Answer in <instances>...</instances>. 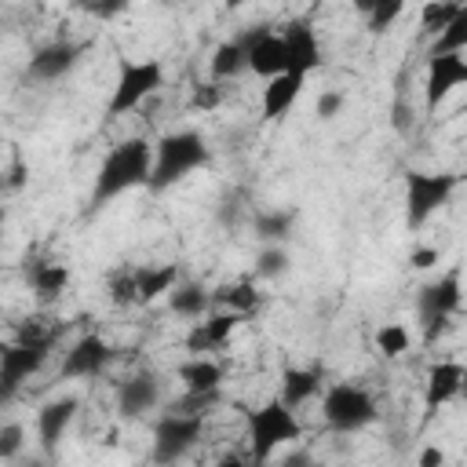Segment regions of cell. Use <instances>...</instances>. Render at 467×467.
Returning a JSON list of instances; mask_svg holds the SVG:
<instances>
[{
  "label": "cell",
  "mask_w": 467,
  "mask_h": 467,
  "mask_svg": "<svg viewBox=\"0 0 467 467\" xmlns=\"http://www.w3.org/2000/svg\"><path fill=\"white\" fill-rule=\"evenodd\" d=\"M303 434L299 420H296V409L285 405L281 398L259 405L248 412V441H252V460H266L274 456V449L296 441Z\"/></svg>",
  "instance_id": "obj_3"
},
{
  "label": "cell",
  "mask_w": 467,
  "mask_h": 467,
  "mask_svg": "<svg viewBox=\"0 0 467 467\" xmlns=\"http://www.w3.org/2000/svg\"><path fill=\"white\" fill-rule=\"evenodd\" d=\"M460 394L467 398V368H463V383H460Z\"/></svg>",
  "instance_id": "obj_42"
},
{
  "label": "cell",
  "mask_w": 467,
  "mask_h": 467,
  "mask_svg": "<svg viewBox=\"0 0 467 467\" xmlns=\"http://www.w3.org/2000/svg\"><path fill=\"white\" fill-rule=\"evenodd\" d=\"M150 175H153V146L146 139H124L99 164V175L91 186V204L102 208L135 186H150Z\"/></svg>",
  "instance_id": "obj_1"
},
{
  "label": "cell",
  "mask_w": 467,
  "mask_h": 467,
  "mask_svg": "<svg viewBox=\"0 0 467 467\" xmlns=\"http://www.w3.org/2000/svg\"><path fill=\"white\" fill-rule=\"evenodd\" d=\"M161 84H164V66L157 58H142V62L124 58L117 66V84H113V95L106 102V117L131 113L142 99H150L153 91H161Z\"/></svg>",
  "instance_id": "obj_4"
},
{
  "label": "cell",
  "mask_w": 467,
  "mask_h": 467,
  "mask_svg": "<svg viewBox=\"0 0 467 467\" xmlns=\"http://www.w3.org/2000/svg\"><path fill=\"white\" fill-rule=\"evenodd\" d=\"M376 4H379V0H354V7H358V11H361V15H368V11H372V7H376Z\"/></svg>",
  "instance_id": "obj_40"
},
{
  "label": "cell",
  "mask_w": 467,
  "mask_h": 467,
  "mask_svg": "<svg viewBox=\"0 0 467 467\" xmlns=\"http://www.w3.org/2000/svg\"><path fill=\"white\" fill-rule=\"evenodd\" d=\"M339 106H343V95H339V91H321V99H317L314 109H317L321 120H332V117L339 113Z\"/></svg>",
  "instance_id": "obj_36"
},
{
  "label": "cell",
  "mask_w": 467,
  "mask_h": 467,
  "mask_svg": "<svg viewBox=\"0 0 467 467\" xmlns=\"http://www.w3.org/2000/svg\"><path fill=\"white\" fill-rule=\"evenodd\" d=\"M190 106H193V109H201V113H212V109H219V106H223V88H219L215 80H208V84H197V88H193V99H190Z\"/></svg>",
  "instance_id": "obj_34"
},
{
  "label": "cell",
  "mask_w": 467,
  "mask_h": 467,
  "mask_svg": "<svg viewBox=\"0 0 467 467\" xmlns=\"http://www.w3.org/2000/svg\"><path fill=\"white\" fill-rule=\"evenodd\" d=\"M168 303H171V310L179 314V317H190V321H201L208 310H212V303H215V296H208L201 285H175L171 292H168Z\"/></svg>",
  "instance_id": "obj_25"
},
{
  "label": "cell",
  "mask_w": 467,
  "mask_h": 467,
  "mask_svg": "<svg viewBox=\"0 0 467 467\" xmlns=\"http://www.w3.org/2000/svg\"><path fill=\"white\" fill-rule=\"evenodd\" d=\"M445 460V452L441 449H423V456H420V463L423 467H434V463H441Z\"/></svg>",
  "instance_id": "obj_39"
},
{
  "label": "cell",
  "mask_w": 467,
  "mask_h": 467,
  "mask_svg": "<svg viewBox=\"0 0 467 467\" xmlns=\"http://www.w3.org/2000/svg\"><path fill=\"white\" fill-rule=\"evenodd\" d=\"M22 445V427L18 423H4L0 427V460H11Z\"/></svg>",
  "instance_id": "obj_35"
},
{
  "label": "cell",
  "mask_w": 467,
  "mask_h": 467,
  "mask_svg": "<svg viewBox=\"0 0 467 467\" xmlns=\"http://www.w3.org/2000/svg\"><path fill=\"white\" fill-rule=\"evenodd\" d=\"M452 190H456V175H449V171H409L405 175V223H409V230H420L438 208H445Z\"/></svg>",
  "instance_id": "obj_5"
},
{
  "label": "cell",
  "mask_w": 467,
  "mask_h": 467,
  "mask_svg": "<svg viewBox=\"0 0 467 467\" xmlns=\"http://www.w3.org/2000/svg\"><path fill=\"white\" fill-rule=\"evenodd\" d=\"M460 84H467V58H463L460 51L427 55V77H423L427 109H438Z\"/></svg>",
  "instance_id": "obj_9"
},
{
  "label": "cell",
  "mask_w": 467,
  "mask_h": 467,
  "mask_svg": "<svg viewBox=\"0 0 467 467\" xmlns=\"http://www.w3.org/2000/svg\"><path fill=\"white\" fill-rule=\"evenodd\" d=\"M259 299H263V292H255V285H252V281L223 285V288L215 292V303H223L226 310H237V314H244V317L259 310Z\"/></svg>",
  "instance_id": "obj_27"
},
{
  "label": "cell",
  "mask_w": 467,
  "mask_h": 467,
  "mask_svg": "<svg viewBox=\"0 0 467 467\" xmlns=\"http://www.w3.org/2000/svg\"><path fill=\"white\" fill-rule=\"evenodd\" d=\"M84 55V44H69V40H55V44H44V47H36L33 51V58H29V66H26V73L33 77V80H58V77H66L73 66H77V58Z\"/></svg>",
  "instance_id": "obj_15"
},
{
  "label": "cell",
  "mask_w": 467,
  "mask_h": 467,
  "mask_svg": "<svg viewBox=\"0 0 467 467\" xmlns=\"http://www.w3.org/2000/svg\"><path fill=\"white\" fill-rule=\"evenodd\" d=\"M303 84H306L303 73H277V77H270L266 88H263V117L266 120H281L299 102Z\"/></svg>",
  "instance_id": "obj_17"
},
{
  "label": "cell",
  "mask_w": 467,
  "mask_h": 467,
  "mask_svg": "<svg viewBox=\"0 0 467 467\" xmlns=\"http://www.w3.org/2000/svg\"><path fill=\"white\" fill-rule=\"evenodd\" d=\"M128 4H131V0H88V7H91L95 18H117Z\"/></svg>",
  "instance_id": "obj_37"
},
{
  "label": "cell",
  "mask_w": 467,
  "mask_h": 467,
  "mask_svg": "<svg viewBox=\"0 0 467 467\" xmlns=\"http://www.w3.org/2000/svg\"><path fill=\"white\" fill-rule=\"evenodd\" d=\"M441 259V248H412V255H409V263H412V270H431L434 263Z\"/></svg>",
  "instance_id": "obj_38"
},
{
  "label": "cell",
  "mask_w": 467,
  "mask_h": 467,
  "mask_svg": "<svg viewBox=\"0 0 467 467\" xmlns=\"http://www.w3.org/2000/svg\"><path fill=\"white\" fill-rule=\"evenodd\" d=\"M321 416L332 431H343V434H354L361 427H368L376 420V401L365 387L358 383H332L321 398Z\"/></svg>",
  "instance_id": "obj_6"
},
{
  "label": "cell",
  "mask_w": 467,
  "mask_h": 467,
  "mask_svg": "<svg viewBox=\"0 0 467 467\" xmlns=\"http://www.w3.org/2000/svg\"><path fill=\"white\" fill-rule=\"evenodd\" d=\"M208 164V146L197 131H171L153 146V175H150V190L161 193L168 186H175L179 179H186L190 171Z\"/></svg>",
  "instance_id": "obj_2"
},
{
  "label": "cell",
  "mask_w": 467,
  "mask_h": 467,
  "mask_svg": "<svg viewBox=\"0 0 467 467\" xmlns=\"http://www.w3.org/2000/svg\"><path fill=\"white\" fill-rule=\"evenodd\" d=\"M409 343H412V336H409V328H405L401 321H387V325H379V332H376V350H379L383 358H401V354L409 350Z\"/></svg>",
  "instance_id": "obj_30"
},
{
  "label": "cell",
  "mask_w": 467,
  "mask_h": 467,
  "mask_svg": "<svg viewBox=\"0 0 467 467\" xmlns=\"http://www.w3.org/2000/svg\"><path fill=\"white\" fill-rule=\"evenodd\" d=\"M241 321H244V314H237V310H215V314H204L201 321H193V328H190V336H186V350H190V354L219 350V347L237 332Z\"/></svg>",
  "instance_id": "obj_13"
},
{
  "label": "cell",
  "mask_w": 467,
  "mask_h": 467,
  "mask_svg": "<svg viewBox=\"0 0 467 467\" xmlns=\"http://www.w3.org/2000/svg\"><path fill=\"white\" fill-rule=\"evenodd\" d=\"M288 270V252L285 244H263V252L255 255V274L259 277H281Z\"/></svg>",
  "instance_id": "obj_33"
},
{
  "label": "cell",
  "mask_w": 467,
  "mask_h": 467,
  "mask_svg": "<svg viewBox=\"0 0 467 467\" xmlns=\"http://www.w3.org/2000/svg\"><path fill=\"white\" fill-rule=\"evenodd\" d=\"M208 69H212L215 80H234V77L248 73V40H244V36H234V40L219 44V47L212 51Z\"/></svg>",
  "instance_id": "obj_22"
},
{
  "label": "cell",
  "mask_w": 467,
  "mask_h": 467,
  "mask_svg": "<svg viewBox=\"0 0 467 467\" xmlns=\"http://www.w3.org/2000/svg\"><path fill=\"white\" fill-rule=\"evenodd\" d=\"M281 36H285V55H288V73L310 77L321 66V44L310 22H292L281 29Z\"/></svg>",
  "instance_id": "obj_16"
},
{
  "label": "cell",
  "mask_w": 467,
  "mask_h": 467,
  "mask_svg": "<svg viewBox=\"0 0 467 467\" xmlns=\"http://www.w3.org/2000/svg\"><path fill=\"white\" fill-rule=\"evenodd\" d=\"M47 354H51V350L33 347V343H22V339L7 343V347L0 350V401H7L33 372H40V365L47 361Z\"/></svg>",
  "instance_id": "obj_10"
},
{
  "label": "cell",
  "mask_w": 467,
  "mask_h": 467,
  "mask_svg": "<svg viewBox=\"0 0 467 467\" xmlns=\"http://www.w3.org/2000/svg\"><path fill=\"white\" fill-rule=\"evenodd\" d=\"M26 281H29V288H33V296L40 303H51V299H58L66 292L69 266L66 263H33V266L26 263Z\"/></svg>",
  "instance_id": "obj_20"
},
{
  "label": "cell",
  "mask_w": 467,
  "mask_h": 467,
  "mask_svg": "<svg viewBox=\"0 0 467 467\" xmlns=\"http://www.w3.org/2000/svg\"><path fill=\"white\" fill-rule=\"evenodd\" d=\"M135 285H139V303H153L161 296H168L179 285V266L164 263V266H135Z\"/></svg>",
  "instance_id": "obj_23"
},
{
  "label": "cell",
  "mask_w": 467,
  "mask_h": 467,
  "mask_svg": "<svg viewBox=\"0 0 467 467\" xmlns=\"http://www.w3.org/2000/svg\"><path fill=\"white\" fill-rule=\"evenodd\" d=\"M179 379H182V390H193V394H208V390H219L223 383V365L204 358V354H193L190 361L179 365Z\"/></svg>",
  "instance_id": "obj_21"
},
{
  "label": "cell",
  "mask_w": 467,
  "mask_h": 467,
  "mask_svg": "<svg viewBox=\"0 0 467 467\" xmlns=\"http://www.w3.org/2000/svg\"><path fill=\"white\" fill-rule=\"evenodd\" d=\"M157 405H161V383H157V376L135 372V376H128V379L117 383V412L124 420H139V416H146Z\"/></svg>",
  "instance_id": "obj_14"
},
{
  "label": "cell",
  "mask_w": 467,
  "mask_h": 467,
  "mask_svg": "<svg viewBox=\"0 0 467 467\" xmlns=\"http://www.w3.org/2000/svg\"><path fill=\"white\" fill-rule=\"evenodd\" d=\"M248 40V73L270 80L277 73H288V55H285V36L270 29H252L244 33Z\"/></svg>",
  "instance_id": "obj_12"
},
{
  "label": "cell",
  "mask_w": 467,
  "mask_h": 467,
  "mask_svg": "<svg viewBox=\"0 0 467 467\" xmlns=\"http://www.w3.org/2000/svg\"><path fill=\"white\" fill-rule=\"evenodd\" d=\"M223 4H226V11H237V7H248L252 0H223Z\"/></svg>",
  "instance_id": "obj_41"
},
{
  "label": "cell",
  "mask_w": 467,
  "mask_h": 467,
  "mask_svg": "<svg viewBox=\"0 0 467 467\" xmlns=\"http://www.w3.org/2000/svg\"><path fill=\"white\" fill-rule=\"evenodd\" d=\"M204 434V416L201 412H182V409H168L157 427H153V460L157 463H175L182 460Z\"/></svg>",
  "instance_id": "obj_7"
},
{
  "label": "cell",
  "mask_w": 467,
  "mask_h": 467,
  "mask_svg": "<svg viewBox=\"0 0 467 467\" xmlns=\"http://www.w3.org/2000/svg\"><path fill=\"white\" fill-rule=\"evenodd\" d=\"M106 292L117 306H135L139 303V285H135V266L128 270H113L109 281H106Z\"/></svg>",
  "instance_id": "obj_31"
},
{
  "label": "cell",
  "mask_w": 467,
  "mask_h": 467,
  "mask_svg": "<svg viewBox=\"0 0 467 467\" xmlns=\"http://www.w3.org/2000/svg\"><path fill=\"white\" fill-rule=\"evenodd\" d=\"M321 390V376L314 372V368H285L281 372V401L285 405H292V409H299V405H306L314 394Z\"/></svg>",
  "instance_id": "obj_24"
},
{
  "label": "cell",
  "mask_w": 467,
  "mask_h": 467,
  "mask_svg": "<svg viewBox=\"0 0 467 467\" xmlns=\"http://www.w3.org/2000/svg\"><path fill=\"white\" fill-rule=\"evenodd\" d=\"M441 51H467V4H460V11L452 15V22L434 36L431 55H441Z\"/></svg>",
  "instance_id": "obj_28"
},
{
  "label": "cell",
  "mask_w": 467,
  "mask_h": 467,
  "mask_svg": "<svg viewBox=\"0 0 467 467\" xmlns=\"http://www.w3.org/2000/svg\"><path fill=\"white\" fill-rule=\"evenodd\" d=\"M460 303H463L460 270H445L438 281H431L420 292V321H423V339L427 343H434L449 328V317L460 310Z\"/></svg>",
  "instance_id": "obj_8"
},
{
  "label": "cell",
  "mask_w": 467,
  "mask_h": 467,
  "mask_svg": "<svg viewBox=\"0 0 467 467\" xmlns=\"http://www.w3.org/2000/svg\"><path fill=\"white\" fill-rule=\"evenodd\" d=\"M456 4H463V0H456Z\"/></svg>",
  "instance_id": "obj_43"
},
{
  "label": "cell",
  "mask_w": 467,
  "mask_h": 467,
  "mask_svg": "<svg viewBox=\"0 0 467 467\" xmlns=\"http://www.w3.org/2000/svg\"><path fill=\"white\" fill-rule=\"evenodd\" d=\"M460 11V4L456 0H427L423 4V11H420V29L427 33V36H438L449 22H452V15Z\"/></svg>",
  "instance_id": "obj_29"
},
{
  "label": "cell",
  "mask_w": 467,
  "mask_h": 467,
  "mask_svg": "<svg viewBox=\"0 0 467 467\" xmlns=\"http://www.w3.org/2000/svg\"><path fill=\"white\" fill-rule=\"evenodd\" d=\"M460 383H463V365L460 361H438L427 368V383H423V405L438 409L452 398H460Z\"/></svg>",
  "instance_id": "obj_18"
},
{
  "label": "cell",
  "mask_w": 467,
  "mask_h": 467,
  "mask_svg": "<svg viewBox=\"0 0 467 467\" xmlns=\"http://www.w3.org/2000/svg\"><path fill=\"white\" fill-rule=\"evenodd\" d=\"M73 416H77V401H73V398L47 401V405L36 412V434H40V445H44L47 452L66 438V431H69Z\"/></svg>",
  "instance_id": "obj_19"
},
{
  "label": "cell",
  "mask_w": 467,
  "mask_h": 467,
  "mask_svg": "<svg viewBox=\"0 0 467 467\" xmlns=\"http://www.w3.org/2000/svg\"><path fill=\"white\" fill-rule=\"evenodd\" d=\"M296 226V212L288 208H266L255 215V234L263 237V244H285L292 237Z\"/></svg>",
  "instance_id": "obj_26"
},
{
  "label": "cell",
  "mask_w": 467,
  "mask_h": 467,
  "mask_svg": "<svg viewBox=\"0 0 467 467\" xmlns=\"http://www.w3.org/2000/svg\"><path fill=\"white\" fill-rule=\"evenodd\" d=\"M401 7H405V0H379V4L365 15V29H368V33H387V29L401 18Z\"/></svg>",
  "instance_id": "obj_32"
},
{
  "label": "cell",
  "mask_w": 467,
  "mask_h": 467,
  "mask_svg": "<svg viewBox=\"0 0 467 467\" xmlns=\"http://www.w3.org/2000/svg\"><path fill=\"white\" fill-rule=\"evenodd\" d=\"M113 361V350L102 336H80L66 354H62V365H58V376L62 379H95L109 368Z\"/></svg>",
  "instance_id": "obj_11"
}]
</instances>
